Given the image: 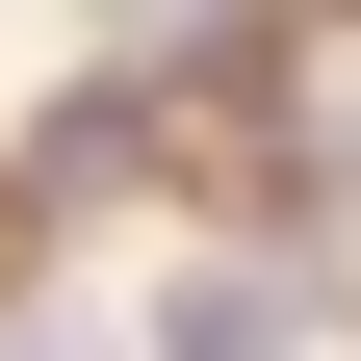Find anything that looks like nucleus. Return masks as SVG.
I'll use <instances>...</instances> for the list:
<instances>
[{"label":"nucleus","instance_id":"f257e3e1","mask_svg":"<svg viewBox=\"0 0 361 361\" xmlns=\"http://www.w3.org/2000/svg\"><path fill=\"white\" fill-rule=\"evenodd\" d=\"M310 336V258H207V284H180V361H284Z\"/></svg>","mask_w":361,"mask_h":361}]
</instances>
